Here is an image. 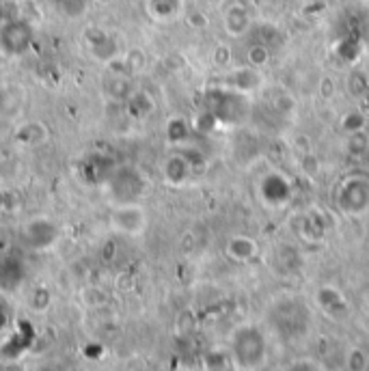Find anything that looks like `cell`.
Here are the masks:
<instances>
[{"instance_id": "1", "label": "cell", "mask_w": 369, "mask_h": 371, "mask_svg": "<svg viewBox=\"0 0 369 371\" xmlns=\"http://www.w3.org/2000/svg\"><path fill=\"white\" fill-rule=\"evenodd\" d=\"M337 209L346 216H361L369 209V177L355 173L337 186Z\"/></svg>"}, {"instance_id": "2", "label": "cell", "mask_w": 369, "mask_h": 371, "mask_svg": "<svg viewBox=\"0 0 369 371\" xmlns=\"http://www.w3.org/2000/svg\"><path fill=\"white\" fill-rule=\"evenodd\" d=\"M108 224H110V229L119 235L136 237L140 233H145V229H147V209L136 201L119 203L110 209Z\"/></svg>"}, {"instance_id": "3", "label": "cell", "mask_w": 369, "mask_h": 371, "mask_svg": "<svg viewBox=\"0 0 369 371\" xmlns=\"http://www.w3.org/2000/svg\"><path fill=\"white\" fill-rule=\"evenodd\" d=\"M35 41V28L24 18H11L0 24V52L5 56H22Z\"/></svg>"}, {"instance_id": "4", "label": "cell", "mask_w": 369, "mask_h": 371, "mask_svg": "<svg viewBox=\"0 0 369 371\" xmlns=\"http://www.w3.org/2000/svg\"><path fill=\"white\" fill-rule=\"evenodd\" d=\"M233 357L244 369L260 367L266 357V341L262 332L255 326L240 328L233 337Z\"/></svg>"}, {"instance_id": "5", "label": "cell", "mask_w": 369, "mask_h": 371, "mask_svg": "<svg viewBox=\"0 0 369 371\" xmlns=\"http://www.w3.org/2000/svg\"><path fill=\"white\" fill-rule=\"evenodd\" d=\"M13 140L20 142L22 147H41L48 140H50V127H48L45 121L41 119H30V121H24L15 127L13 132Z\"/></svg>"}, {"instance_id": "6", "label": "cell", "mask_w": 369, "mask_h": 371, "mask_svg": "<svg viewBox=\"0 0 369 371\" xmlns=\"http://www.w3.org/2000/svg\"><path fill=\"white\" fill-rule=\"evenodd\" d=\"M190 162H188V158L184 153H173L165 160V165H162V175H165V182L169 186H182L188 182V177H190Z\"/></svg>"}, {"instance_id": "7", "label": "cell", "mask_w": 369, "mask_h": 371, "mask_svg": "<svg viewBox=\"0 0 369 371\" xmlns=\"http://www.w3.org/2000/svg\"><path fill=\"white\" fill-rule=\"evenodd\" d=\"M262 197L272 207H279L290 199V184H287L281 175H268L262 182Z\"/></svg>"}, {"instance_id": "8", "label": "cell", "mask_w": 369, "mask_h": 371, "mask_svg": "<svg viewBox=\"0 0 369 371\" xmlns=\"http://www.w3.org/2000/svg\"><path fill=\"white\" fill-rule=\"evenodd\" d=\"M227 253L235 262H251L257 255V242L251 235H233L227 242Z\"/></svg>"}, {"instance_id": "9", "label": "cell", "mask_w": 369, "mask_h": 371, "mask_svg": "<svg viewBox=\"0 0 369 371\" xmlns=\"http://www.w3.org/2000/svg\"><path fill=\"white\" fill-rule=\"evenodd\" d=\"M182 0H147V11L154 20L167 22L178 18L182 11Z\"/></svg>"}, {"instance_id": "10", "label": "cell", "mask_w": 369, "mask_h": 371, "mask_svg": "<svg viewBox=\"0 0 369 371\" xmlns=\"http://www.w3.org/2000/svg\"><path fill=\"white\" fill-rule=\"evenodd\" d=\"M251 24V18H249V11L240 5H233L227 15H224V28H227V33L231 37H240L246 33V28Z\"/></svg>"}, {"instance_id": "11", "label": "cell", "mask_w": 369, "mask_h": 371, "mask_svg": "<svg viewBox=\"0 0 369 371\" xmlns=\"http://www.w3.org/2000/svg\"><path fill=\"white\" fill-rule=\"evenodd\" d=\"M125 104H127V110H130V115L136 117V119L151 115L154 108H156L151 95L145 93V91H132V95L125 100Z\"/></svg>"}, {"instance_id": "12", "label": "cell", "mask_w": 369, "mask_h": 371, "mask_svg": "<svg viewBox=\"0 0 369 371\" xmlns=\"http://www.w3.org/2000/svg\"><path fill=\"white\" fill-rule=\"evenodd\" d=\"M167 136L173 145H180L184 140H188L190 136V125L182 119V117H173L167 123Z\"/></svg>"}, {"instance_id": "13", "label": "cell", "mask_w": 369, "mask_h": 371, "mask_svg": "<svg viewBox=\"0 0 369 371\" xmlns=\"http://www.w3.org/2000/svg\"><path fill=\"white\" fill-rule=\"evenodd\" d=\"M367 147H369V138H367V134H365L363 130H361V132H352V134L348 136V149L355 153V156L365 153Z\"/></svg>"}, {"instance_id": "14", "label": "cell", "mask_w": 369, "mask_h": 371, "mask_svg": "<svg viewBox=\"0 0 369 371\" xmlns=\"http://www.w3.org/2000/svg\"><path fill=\"white\" fill-rule=\"evenodd\" d=\"M56 5L67 18H78L87 9V0H56Z\"/></svg>"}, {"instance_id": "15", "label": "cell", "mask_w": 369, "mask_h": 371, "mask_svg": "<svg viewBox=\"0 0 369 371\" xmlns=\"http://www.w3.org/2000/svg\"><path fill=\"white\" fill-rule=\"evenodd\" d=\"M123 65H125V72H130V74L140 72L143 67H145V54H143L140 50H130L123 59Z\"/></svg>"}, {"instance_id": "16", "label": "cell", "mask_w": 369, "mask_h": 371, "mask_svg": "<svg viewBox=\"0 0 369 371\" xmlns=\"http://www.w3.org/2000/svg\"><path fill=\"white\" fill-rule=\"evenodd\" d=\"M249 61H251V67H262L264 63L268 61V47L266 45H255L253 50L249 52Z\"/></svg>"}, {"instance_id": "17", "label": "cell", "mask_w": 369, "mask_h": 371, "mask_svg": "<svg viewBox=\"0 0 369 371\" xmlns=\"http://www.w3.org/2000/svg\"><path fill=\"white\" fill-rule=\"evenodd\" d=\"M48 304H50V292H48V289H37V292L30 296V306H33L35 311H43Z\"/></svg>"}, {"instance_id": "18", "label": "cell", "mask_w": 369, "mask_h": 371, "mask_svg": "<svg viewBox=\"0 0 369 371\" xmlns=\"http://www.w3.org/2000/svg\"><path fill=\"white\" fill-rule=\"evenodd\" d=\"M319 95H322L324 100H330L333 95H335V85H333L330 78H324V80H322V85H319Z\"/></svg>"}, {"instance_id": "19", "label": "cell", "mask_w": 369, "mask_h": 371, "mask_svg": "<svg viewBox=\"0 0 369 371\" xmlns=\"http://www.w3.org/2000/svg\"><path fill=\"white\" fill-rule=\"evenodd\" d=\"M93 3H98V5H102V7H108V5H115L117 0H93Z\"/></svg>"}, {"instance_id": "20", "label": "cell", "mask_w": 369, "mask_h": 371, "mask_svg": "<svg viewBox=\"0 0 369 371\" xmlns=\"http://www.w3.org/2000/svg\"><path fill=\"white\" fill-rule=\"evenodd\" d=\"M5 321H7V315H5V309H3V306H0V328L5 326Z\"/></svg>"}]
</instances>
